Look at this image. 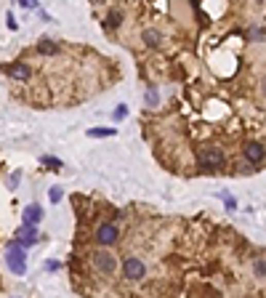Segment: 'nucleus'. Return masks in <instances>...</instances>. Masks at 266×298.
Returning a JSON list of instances; mask_svg holds the SVG:
<instances>
[{
  "instance_id": "obj_2",
  "label": "nucleus",
  "mask_w": 266,
  "mask_h": 298,
  "mask_svg": "<svg viewBox=\"0 0 266 298\" xmlns=\"http://www.w3.org/2000/svg\"><path fill=\"white\" fill-rule=\"evenodd\" d=\"M197 165L202 170H218V168H224V152L218 149V147H205L200 152V157H197Z\"/></svg>"
},
{
  "instance_id": "obj_4",
  "label": "nucleus",
  "mask_w": 266,
  "mask_h": 298,
  "mask_svg": "<svg viewBox=\"0 0 266 298\" xmlns=\"http://www.w3.org/2000/svg\"><path fill=\"white\" fill-rule=\"evenodd\" d=\"M122 272H125V277H128V279H144L147 266H144V261H138V258H125Z\"/></svg>"
},
{
  "instance_id": "obj_13",
  "label": "nucleus",
  "mask_w": 266,
  "mask_h": 298,
  "mask_svg": "<svg viewBox=\"0 0 266 298\" xmlns=\"http://www.w3.org/2000/svg\"><path fill=\"white\" fill-rule=\"evenodd\" d=\"M253 274H256L258 279L266 277V261H263V258H256V261H253Z\"/></svg>"
},
{
  "instance_id": "obj_21",
  "label": "nucleus",
  "mask_w": 266,
  "mask_h": 298,
  "mask_svg": "<svg viewBox=\"0 0 266 298\" xmlns=\"http://www.w3.org/2000/svg\"><path fill=\"white\" fill-rule=\"evenodd\" d=\"M263 93H266V77H263Z\"/></svg>"
},
{
  "instance_id": "obj_20",
  "label": "nucleus",
  "mask_w": 266,
  "mask_h": 298,
  "mask_svg": "<svg viewBox=\"0 0 266 298\" xmlns=\"http://www.w3.org/2000/svg\"><path fill=\"white\" fill-rule=\"evenodd\" d=\"M19 3H22L24 8H32V6H35V0H19Z\"/></svg>"
},
{
  "instance_id": "obj_9",
  "label": "nucleus",
  "mask_w": 266,
  "mask_h": 298,
  "mask_svg": "<svg viewBox=\"0 0 266 298\" xmlns=\"http://www.w3.org/2000/svg\"><path fill=\"white\" fill-rule=\"evenodd\" d=\"M40 218H43V211H40L38 205H29V208L24 211V224H29V226H35Z\"/></svg>"
},
{
  "instance_id": "obj_3",
  "label": "nucleus",
  "mask_w": 266,
  "mask_h": 298,
  "mask_svg": "<svg viewBox=\"0 0 266 298\" xmlns=\"http://www.w3.org/2000/svg\"><path fill=\"white\" fill-rule=\"evenodd\" d=\"M93 264H96V269L101 272V274H115V269H117V258L112 256V253H93Z\"/></svg>"
},
{
  "instance_id": "obj_19",
  "label": "nucleus",
  "mask_w": 266,
  "mask_h": 298,
  "mask_svg": "<svg viewBox=\"0 0 266 298\" xmlns=\"http://www.w3.org/2000/svg\"><path fill=\"white\" fill-rule=\"evenodd\" d=\"M59 266H61L59 261H45V272H56Z\"/></svg>"
},
{
  "instance_id": "obj_12",
  "label": "nucleus",
  "mask_w": 266,
  "mask_h": 298,
  "mask_svg": "<svg viewBox=\"0 0 266 298\" xmlns=\"http://www.w3.org/2000/svg\"><path fill=\"white\" fill-rule=\"evenodd\" d=\"M115 133H117L115 128H91L88 131L91 138H107V136H115Z\"/></svg>"
},
{
  "instance_id": "obj_15",
  "label": "nucleus",
  "mask_w": 266,
  "mask_h": 298,
  "mask_svg": "<svg viewBox=\"0 0 266 298\" xmlns=\"http://www.w3.org/2000/svg\"><path fill=\"white\" fill-rule=\"evenodd\" d=\"M125 115H128V107H125V104H120V107L115 109V112H112V117H115V120H122Z\"/></svg>"
},
{
  "instance_id": "obj_8",
  "label": "nucleus",
  "mask_w": 266,
  "mask_h": 298,
  "mask_svg": "<svg viewBox=\"0 0 266 298\" xmlns=\"http://www.w3.org/2000/svg\"><path fill=\"white\" fill-rule=\"evenodd\" d=\"M6 75H11L13 80H29V77H32L27 64H11V67H6Z\"/></svg>"
},
{
  "instance_id": "obj_1",
  "label": "nucleus",
  "mask_w": 266,
  "mask_h": 298,
  "mask_svg": "<svg viewBox=\"0 0 266 298\" xmlns=\"http://www.w3.org/2000/svg\"><path fill=\"white\" fill-rule=\"evenodd\" d=\"M6 261H8V266H11V272L13 274H24V269H27V253H24V245H19L16 240H13L8 248H6Z\"/></svg>"
},
{
  "instance_id": "obj_17",
  "label": "nucleus",
  "mask_w": 266,
  "mask_h": 298,
  "mask_svg": "<svg viewBox=\"0 0 266 298\" xmlns=\"http://www.w3.org/2000/svg\"><path fill=\"white\" fill-rule=\"evenodd\" d=\"M48 197H51V202H59L61 200V189H59V186H54V189L48 192Z\"/></svg>"
},
{
  "instance_id": "obj_16",
  "label": "nucleus",
  "mask_w": 266,
  "mask_h": 298,
  "mask_svg": "<svg viewBox=\"0 0 266 298\" xmlns=\"http://www.w3.org/2000/svg\"><path fill=\"white\" fill-rule=\"evenodd\" d=\"M43 163H45V165H51L54 170H56V168H61V160H56V157H43Z\"/></svg>"
},
{
  "instance_id": "obj_7",
  "label": "nucleus",
  "mask_w": 266,
  "mask_h": 298,
  "mask_svg": "<svg viewBox=\"0 0 266 298\" xmlns=\"http://www.w3.org/2000/svg\"><path fill=\"white\" fill-rule=\"evenodd\" d=\"M263 154H266V149H263L261 144H256V141L245 144V160H250V163H261V160H263Z\"/></svg>"
},
{
  "instance_id": "obj_18",
  "label": "nucleus",
  "mask_w": 266,
  "mask_h": 298,
  "mask_svg": "<svg viewBox=\"0 0 266 298\" xmlns=\"http://www.w3.org/2000/svg\"><path fill=\"white\" fill-rule=\"evenodd\" d=\"M6 27L8 29H16V19H13V13H6Z\"/></svg>"
},
{
  "instance_id": "obj_22",
  "label": "nucleus",
  "mask_w": 266,
  "mask_h": 298,
  "mask_svg": "<svg viewBox=\"0 0 266 298\" xmlns=\"http://www.w3.org/2000/svg\"><path fill=\"white\" fill-rule=\"evenodd\" d=\"M93 3H104V0H93Z\"/></svg>"
},
{
  "instance_id": "obj_14",
  "label": "nucleus",
  "mask_w": 266,
  "mask_h": 298,
  "mask_svg": "<svg viewBox=\"0 0 266 298\" xmlns=\"http://www.w3.org/2000/svg\"><path fill=\"white\" fill-rule=\"evenodd\" d=\"M120 24H122V13H120V11H112V13H109V19H107V27L115 29V27H120Z\"/></svg>"
},
{
  "instance_id": "obj_10",
  "label": "nucleus",
  "mask_w": 266,
  "mask_h": 298,
  "mask_svg": "<svg viewBox=\"0 0 266 298\" xmlns=\"http://www.w3.org/2000/svg\"><path fill=\"white\" fill-rule=\"evenodd\" d=\"M38 51L45 54V56H54V54H59V45L51 43V38H43V40L38 43Z\"/></svg>"
},
{
  "instance_id": "obj_6",
  "label": "nucleus",
  "mask_w": 266,
  "mask_h": 298,
  "mask_svg": "<svg viewBox=\"0 0 266 298\" xmlns=\"http://www.w3.org/2000/svg\"><path fill=\"white\" fill-rule=\"evenodd\" d=\"M38 229L35 226H29V224H24L19 232H16V242L19 245H24V248H29V245H35L38 242V234H35Z\"/></svg>"
},
{
  "instance_id": "obj_5",
  "label": "nucleus",
  "mask_w": 266,
  "mask_h": 298,
  "mask_svg": "<svg viewBox=\"0 0 266 298\" xmlns=\"http://www.w3.org/2000/svg\"><path fill=\"white\" fill-rule=\"evenodd\" d=\"M117 237H120V232H117L115 224H101L99 232H96V242L99 245H112V242H117Z\"/></svg>"
},
{
  "instance_id": "obj_11",
  "label": "nucleus",
  "mask_w": 266,
  "mask_h": 298,
  "mask_svg": "<svg viewBox=\"0 0 266 298\" xmlns=\"http://www.w3.org/2000/svg\"><path fill=\"white\" fill-rule=\"evenodd\" d=\"M141 38H144V43L149 45V48H157V45H160V40H163L157 29H144V35H141Z\"/></svg>"
}]
</instances>
